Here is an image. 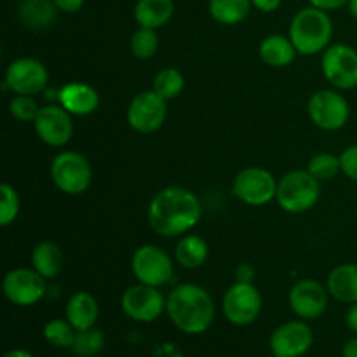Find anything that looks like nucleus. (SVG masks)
Here are the masks:
<instances>
[{"label": "nucleus", "instance_id": "4468645a", "mask_svg": "<svg viewBox=\"0 0 357 357\" xmlns=\"http://www.w3.org/2000/svg\"><path fill=\"white\" fill-rule=\"evenodd\" d=\"M49 82V73L40 61L33 58H20L7 66L6 87L14 94H33L42 93Z\"/></svg>", "mask_w": 357, "mask_h": 357}, {"label": "nucleus", "instance_id": "58836bf2", "mask_svg": "<svg viewBox=\"0 0 357 357\" xmlns=\"http://www.w3.org/2000/svg\"><path fill=\"white\" fill-rule=\"evenodd\" d=\"M347 324L354 333H357V302L352 303L347 312Z\"/></svg>", "mask_w": 357, "mask_h": 357}, {"label": "nucleus", "instance_id": "f257e3e1", "mask_svg": "<svg viewBox=\"0 0 357 357\" xmlns=\"http://www.w3.org/2000/svg\"><path fill=\"white\" fill-rule=\"evenodd\" d=\"M201 202L190 190L167 187L157 192L149 206V223L164 237H176L194 229L201 220Z\"/></svg>", "mask_w": 357, "mask_h": 357}, {"label": "nucleus", "instance_id": "6e6552de", "mask_svg": "<svg viewBox=\"0 0 357 357\" xmlns=\"http://www.w3.org/2000/svg\"><path fill=\"white\" fill-rule=\"evenodd\" d=\"M261 312V295L253 282H236L223 296V314L229 323L248 326Z\"/></svg>", "mask_w": 357, "mask_h": 357}, {"label": "nucleus", "instance_id": "f03ea898", "mask_svg": "<svg viewBox=\"0 0 357 357\" xmlns=\"http://www.w3.org/2000/svg\"><path fill=\"white\" fill-rule=\"evenodd\" d=\"M171 323L187 335L204 333L215 319V303L202 286L180 284L166 302Z\"/></svg>", "mask_w": 357, "mask_h": 357}, {"label": "nucleus", "instance_id": "a19ab883", "mask_svg": "<svg viewBox=\"0 0 357 357\" xmlns=\"http://www.w3.org/2000/svg\"><path fill=\"white\" fill-rule=\"evenodd\" d=\"M2 357H33V356H31L28 351H24V349H14V351H9Z\"/></svg>", "mask_w": 357, "mask_h": 357}, {"label": "nucleus", "instance_id": "dca6fc26", "mask_svg": "<svg viewBox=\"0 0 357 357\" xmlns=\"http://www.w3.org/2000/svg\"><path fill=\"white\" fill-rule=\"evenodd\" d=\"M328 296L330 291L321 282L303 279L289 291V307L302 319H317L326 312Z\"/></svg>", "mask_w": 357, "mask_h": 357}, {"label": "nucleus", "instance_id": "c756f323", "mask_svg": "<svg viewBox=\"0 0 357 357\" xmlns=\"http://www.w3.org/2000/svg\"><path fill=\"white\" fill-rule=\"evenodd\" d=\"M105 345V337L100 330H84L77 331L75 342H73L72 349L75 352V356L79 357H93L100 354L101 349Z\"/></svg>", "mask_w": 357, "mask_h": 357}, {"label": "nucleus", "instance_id": "7ed1b4c3", "mask_svg": "<svg viewBox=\"0 0 357 357\" xmlns=\"http://www.w3.org/2000/svg\"><path fill=\"white\" fill-rule=\"evenodd\" d=\"M333 35V23L326 10L305 7L298 10L289 24V38L298 54L312 56L324 51Z\"/></svg>", "mask_w": 357, "mask_h": 357}, {"label": "nucleus", "instance_id": "9d476101", "mask_svg": "<svg viewBox=\"0 0 357 357\" xmlns=\"http://www.w3.org/2000/svg\"><path fill=\"white\" fill-rule=\"evenodd\" d=\"M167 117V105L155 91H143L136 94L128 107V122L142 135L155 132L162 128Z\"/></svg>", "mask_w": 357, "mask_h": 357}, {"label": "nucleus", "instance_id": "4c0bfd02", "mask_svg": "<svg viewBox=\"0 0 357 357\" xmlns=\"http://www.w3.org/2000/svg\"><path fill=\"white\" fill-rule=\"evenodd\" d=\"M251 2L261 13H274V10H278L281 7L282 0H251Z\"/></svg>", "mask_w": 357, "mask_h": 357}, {"label": "nucleus", "instance_id": "4be33fe9", "mask_svg": "<svg viewBox=\"0 0 357 357\" xmlns=\"http://www.w3.org/2000/svg\"><path fill=\"white\" fill-rule=\"evenodd\" d=\"M174 2L173 0H138L135 6V20L143 28L164 26L173 17Z\"/></svg>", "mask_w": 357, "mask_h": 357}, {"label": "nucleus", "instance_id": "7c9ffc66", "mask_svg": "<svg viewBox=\"0 0 357 357\" xmlns=\"http://www.w3.org/2000/svg\"><path fill=\"white\" fill-rule=\"evenodd\" d=\"M157 49H159V37H157L155 30L139 26L138 30L132 33L131 51L136 58L139 59L152 58V56H155Z\"/></svg>", "mask_w": 357, "mask_h": 357}, {"label": "nucleus", "instance_id": "20e7f679", "mask_svg": "<svg viewBox=\"0 0 357 357\" xmlns=\"http://www.w3.org/2000/svg\"><path fill=\"white\" fill-rule=\"evenodd\" d=\"M321 187L319 180L314 178L309 171H289L278 183L275 201L284 211L298 215L305 213L316 206L319 201Z\"/></svg>", "mask_w": 357, "mask_h": 357}, {"label": "nucleus", "instance_id": "423d86ee", "mask_svg": "<svg viewBox=\"0 0 357 357\" xmlns=\"http://www.w3.org/2000/svg\"><path fill=\"white\" fill-rule=\"evenodd\" d=\"M131 268L138 282L153 286V288L167 284L174 274V267L169 255L162 248L153 246V244H145V246L138 248L135 251Z\"/></svg>", "mask_w": 357, "mask_h": 357}, {"label": "nucleus", "instance_id": "9b49d317", "mask_svg": "<svg viewBox=\"0 0 357 357\" xmlns=\"http://www.w3.org/2000/svg\"><path fill=\"white\" fill-rule=\"evenodd\" d=\"M166 302L162 293L153 286L136 284L129 288L122 295L121 307L128 317L138 323H152L159 319L162 312L166 310Z\"/></svg>", "mask_w": 357, "mask_h": 357}, {"label": "nucleus", "instance_id": "473e14b6", "mask_svg": "<svg viewBox=\"0 0 357 357\" xmlns=\"http://www.w3.org/2000/svg\"><path fill=\"white\" fill-rule=\"evenodd\" d=\"M9 112L14 119L21 122H33L37 119L38 108L37 101L31 96H26V94H16V96L10 100L9 103Z\"/></svg>", "mask_w": 357, "mask_h": 357}, {"label": "nucleus", "instance_id": "393cba45", "mask_svg": "<svg viewBox=\"0 0 357 357\" xmlns=\"http://www.w3.org/2000/svg\"><path fill=\"white\" fill-rule=\"evenodd\" d=\"M251 0H209V14L222 24H239L250 14Z\"/></svg>", "mask_w": 357, "mask_h": 357}, {"label": "nucleus", "instance_id": "39448f33", "mask_svg": "<svg viewBox=\"0 0 357 357\" xmlns=\"http://www.w3.org/2000/svg\"><path fill=\"white\" fill-rule=\"evenodd\" d=\"M52 183L68 195H80L89 188L93 180L91 164L82 153L66 152L58 153L51 162Z\"/></svg>", "mask_w": 357, "mask_h": 357}, {"label": "nucleus", "instance_id": "412c9836", "mask_svg": "<svg viewBox=\"0 0 357 357\" xmlns=\"http://www.w3.org/2000/svg\"><path fill=\"white\" fill-rule=\"evenodd\" d=\"M58 10L54 0H23L17 9V16L26 28L40 30L54 23Z\"/></svg>", "mask_w": 357, "mask_h": 357}, {"label": "nucleus", "instance_id": "2eb2a0df", "mask_svg": "<svg viewBox=\"0 0 357 357\" xmlns=\"http://www.w3.org/2000/svg\"><path fill=\"white\" fill-rule=\"evenodd\" d=\"M35 132L49 146H65L72 139L73 121L72 114L61 105L42 107L33 121Z\"/></svg>", "mask_w": 357, "mask_h": 357}, {"label": "nucleus", "instance_id": "f8f14e48", "mask_svg": "<svg viewBox=\"0 0 357 357\" xmlns=\"http://www.w3.org/2000/svg\"><path fill=\"white\" fill-rule=\"evenodd\" d=\"M323 73L337 89L357 86V51L347 44H335L323 54Z\"/></svg>", "mask_w": 357, "mask_h": 357}, {"label": "nucleus", "instance_id": "a878e982", "mask_svg": "<svg viewBox=\"0 0 357 357\" xmlns=\"http://www.w3.org/2000/svg\"><path fill=\"white\" fill-rule=\"evenodd\" d=\"M209 248L206 241L199 236H185L176 244L174 257L183 268H197L208 260Z\"/></svg>", "mask_w": 357, "mask_h": 357}, {"label": "nucleus", "instance_id": "c9c22d12", "mask_svg": "<svg viewBox=\"0 0 357 357\" xmlns=\"http://www.w3.org/2000/svg\"><path fill=\"white\" fill-rule=\"evenodd\" d=\"M255 278V268L250 264H241L236 268V282H251Z\"/></svg>", "mask_w": 357, "mask_h": 357}, {"label": "nucleus", "instance_id": "f704fd0d", "mask_svg": "<svg viewBox=\"0 0 357 357\" xmlns=\"http://www.w3.org/2000/svg\"><path fill=\"white\" fill-rule=\"evenodd\" d=\"M314 7H319L323 10H333V9H340V7L349 6L351 0H309Z\"/></svg>", "mask_w": 357, "mask_h": 357}, {"label": "nucleus", "instance_id": "b1692460", "mask_svg": "<svg viewBox=\"0 0 357 357\" xmlns=\"http://www.w3.org/2000/svg\"><path fill=\"white\" fill-rule=\"evenodd\" d=\"M296 49L293 45L291 38L284 35H268L260 44V58L268 66H288L295 59Z\"/></svg>", "mask_w": 357, "mask_h": 357}, {"label": "nucleus", "instance_id": "72a5a7b5", "mask_svg": "<svg viewBox=\"0 0 357 357\" xmlns=\"http://www.w3.org/2000/svg\"><path fill=\"white\" fill-rule=\"evenodd\" d=\"M342 173L352 181H357V145L347 146L340 155Z\"/></svg>", "mask_w": 357, "mask_h": 357}, {"label": "nucleus", "instance_id": "1a4fd4ad", "mask_svg": "<svg viewBox=\"0 0 357 357\" xmlns=\"http://www.w3.org/2000/svg\"><path fill=\"white\" fill-rule=\"evenodd\" d=\"M234 194L244 204L265 206L275 199L278 181L264 167H246L234 180Z\"/></svg>", "mask_w": 357, "mask_h": 357}, {"label": "nucleus", "instance_id": "a211bd4d", "mask_svg": "<svg viewBox=\"0 0 357 357\" xmlns=\"http://www.w3.org/2000/svg\"><path fill=\"white\" fill-rule=\"evenodd\" d=\"M59 105L72 115H89L100 105V94L89 84L72 82L58 93Z\"/></svg>", "mask_w": 357, "mask_h": 357}, {"label": "nucleus", "instance_id": "bb28decb", "mask_svg": "<svg viewBox=\"0 0 357 357\" xmlns=\"http://www.w3.org/2000/svg\"><path fill=\"white\" fill-rule=\"evenodd\" d=\"M185 87V79L180 70L176 68H164L153 79V91L164 100L169 101L180 96Z\"/></svg>", "mask_w": 357, "mask_h": 357}, {"label": "nucleus", "instance_id": "79ce46f5", "mask_svg": "<svg viewBox=\"0 0 357 357\" xmlns=\"http://www.w3.org/2000/svg\"><path fill=\"white\" fill-rule=\"evenodd\" d=\"M349 10H351L352 16L357 20V0H351V2H349Z\"/></svg>", "mask_w": 357, "mask_h": 357}, {"label": "nucleus", "instance_id": "5701e85b", "mask_svg": "<svg viewBox=\"0 0 357 357\" xmlns=\"http://www.w3.org/2000/svg\"><path fill=\"white\" fill-rule=\"evenodd\" d=\"M63 261L65 258H63L61 250L58 244L51 241L38 243L31 251V265L44 279L58 278L63 268Z\"/></svg>", "mask_w": 357, "mask_h": 357}, {"label": "nucleus", "instance_id": "cd10ccee", "mask_svg": "<svg viewBox=\"0 0 357 357\" xmlns=\"http://www.w3.org/2000/svg\"><path fill=\"white\" fill-rule=\"evenodd\" d=\"M75 328L68 323V319H52L44 326V338L52 347L66 349L72 347L75 342Z\"/></svg>", "mask_w": 357, "mask_h": 357}, {"label": "nucleus", "instance_id": "0eeeda50", "mask_svg": "<svg viewBox=\"0 0 357 357\" xmlns=\"http://www.w3.org/2000/svg\"><path fill=\"white\" fill-rule=\"evenodd\" d=\"M307 112L317 128L324 129V131H337L347 124L351 107L340 93L323 89L310 96Z\"/></svg>", "mask_w": 357, "mask_h": 357}, {"label": "nucleus", "instance_id": "c85d7f7f", "mask_svg": "<svg viewBox=\"0 0 357 357\" xmlns=\"http://www.w3.org/2000/svg\"><path fill=\"white\" fill-rule=\"evenodd\" d=\"M307 171L319 181L333 180L342 171L340 157L333 155V153H317L310 159Z\"/></svg>", "mask_w": 357, "mask_h": 357}, {"label": "nucleus", "instance_id": "6ab92c4d", "mask_svg": "<svg viewBox=\"0 0 357 357\" xmlns=\"http://www.w3.org/2000/svg\"><path fill=\"white\" fill-rule=\"evenodd\" d=\"M100 316L96 298L87 291H79L66 303V319L77 331L91 330Z\"/></svg>", "mask_w": 357, "mask_h": 357}, {"label": "nucleus", "instance_id": "2f4dec72", "mask_svg": "<svg viewBox=\"0 0 357 357\" xmlns=\"http://www.w3.org/2000/svg\"><path fill=\"white\" fill-rule=\"evenodd\" d=\"M0 197H2V201H0V225L9 227L10 223H14V220L17 218V213H20V195H17L16 188L2 183L0 185Z\"/></svg>", "mask_w": 357, "mask_h": 357}, {"label": "nucleus", "instance_id": "aec40b11", "mask_svg": "<svg viewBox=\"0 0 357 357\" xmlns=\"http://www.w3.org/2000/svg\"><path fill=\"white\" fill-rule=\"evenodd\" d=\"M326 288L335 300L344 303L357 302V265L344 264L328 275Z\"/></svg>", "mask_w": 357, "mask_h": 357}, {"label": "nucleus", "instance_id": "37998d69", "mask_svg": "<svg viewBox=\"0 0 357 357\" xmlns=\"http://www.w3.org/2000/svg\"><path fill=\"white\" fill-rule=\"evenodd\" d=\"M274 357H278V356H274Z\"/></svg>", "mask_w": 357, "mask_h": 357}, {"label": "nucleus", "instance_id": "f3484780", "mask_svg": "<svg viewBox=\"0 0 357 357\" xmlns=\"http://www.w3.org/2000/svg\"><path fill=\"white\" fill-rule=\"evenodd\" d=\"M314 344L312 330L302 321H289L274 330L271 349L278 357H302Z\"/></svg>", "mask_w": 357, "mask_h": 357}, {"label": "nucleus", "instance_id": "ea45409f", "mask_svg": "<svg viewBox=\"0 0 357 357\" xmlns=\"http://www.w3.org/2000/svg\"><path fill=\"white\" fill-rule=\"evenodd\" d=\"M344 357H357V338H352L345 344Z\"/></svg>", "mask_w": 357, "mask_h": 357}, {"label": "nucleus", "instance_id": "ddd939ff", "mask_svg": "<svg viewBox=\"0 0 357 357\" xmlns=\"http://www.w3.org/2000/svg\"><path fill=\"white\" fill-rule=\"evenodd\" d=\"M2 288L10 303L30 307L45 295V279L35 268H14L6 274Z\"/></svg>", "mask_w": 357, "mask_h": 357}, {"label": "nucleus", "instance_id": "e433bc0d", "mask_svg": "<svg viewBox=\"0 0 357 357\" xmlns=\"http://www.w3.org/2000/svg\"><path fill=\"white\" fill-rule=\"evenodd\" d=\"M54 2L61 13H77L82 9L86 0H54Z\"/></svg>", "mask_w": 357, "mask_h": 357}]
</instances>
